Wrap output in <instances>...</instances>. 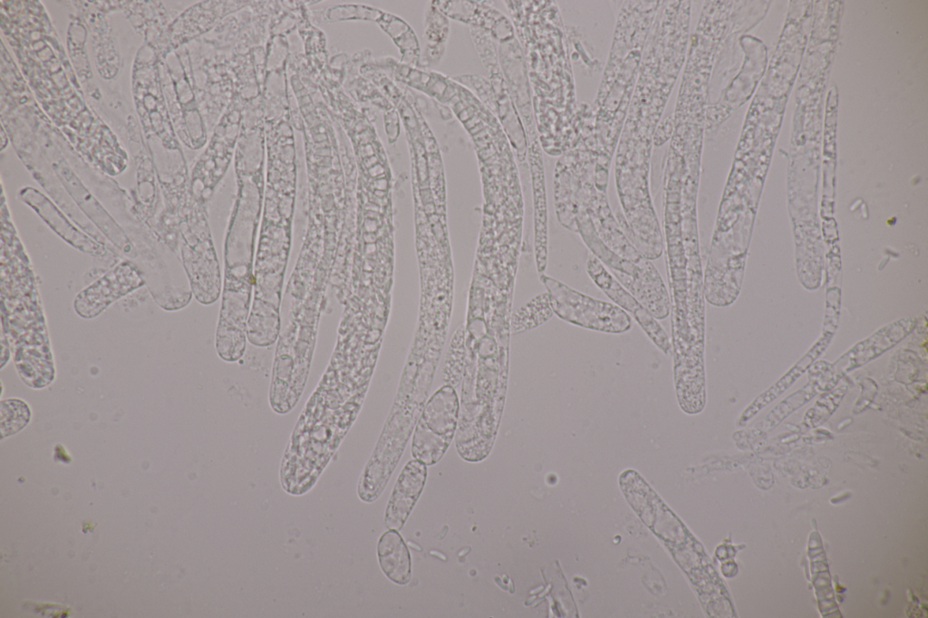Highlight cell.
I'll return each instance as SVG.
<instances>
[{"mask_svg": "<svg viewBox=\"0 0 928 618\" xmlns=\"http://www.w3.org/2000/svg\"><path fill=\"white\" fill-rule=\"evenodd\" d=\"M377 555L384 575L393 583L408 584L411 577V561L409 549L397 530L389 529L379 538Z\"/></svg>", "mask_w": 928, "mask_h": 618, "instance_id": "7", "label": "cell"}, {"mask_svg": "<svg viewBox=\"0 0 928 618\" xmlns=\"http://www.w3.org/2000/svg\"><path fill=\"white\" fill-rule=\"evenodd\" d=\"M847 391L843 384L823 394L804 416L803 424L814 429L826 422L836 411Z\"/></svg>", "mask_w": 928, "mask_h": 618, "instance_id": "11", "label": "cell"}, {"mask_svg": "<svg viewBox=\"0 0 928 618\" xmlns=\"http://www.w3.org/2000/svg\"><path fill=\"white\" fill-rule=\"evenodd\" d=\"M819 391V381H809L800 390L793 392L781 401L761 421L758 430L767 432L778 427L795 410L808 402Z\"/></svg>", "mask_w": 928, "mask_h": 618, "instance_id": "9", "label": "cell"}, {"mask_svg": "<svg viewBox=\"0 0 928 618\" xmlns=\"http://www.w3.org/2000/svg\"><path fill=\"white\" fill-rule=\"evenodd\" d=\"M459 410V399L450 385H444L432 394L414 430L411 455L415 459L426 466L440 461L455 435Z\"/></svg>", "mask_w": 928, "mask_h": 618, "instance_id": "2", "label": "cell"}, {"mask_svg": "<svg viewBox=\"0 0 928 618\" xmlns=\"http://www.w3.org/2000/svg\"><path fill=\"white\" fill-rule=\"evenodd\" d=\"M826 343H818L804 357H802L788 372H787L776 383L767 391L760 393L742 412L739 425L748 423L768 404L771 403L785 391L790 388L793 383L805 372L812 362L823 352Z\"/></svg>", "mask_w": 928, "mask_h": 618, "instance_id": "8", "label": "cell"}, {"mask_svg": "<svg viewBox=\"0 0 928 618\" xmlns=\"http://www.w3.org/2000/svg\"><path fill=\"white\" fill-rule=\"evenodd\" d=\"M142 284L143 280L137 269L127 262L121 263L82 291L74 301V309L79 315L92 318L102 312L113 301L140 287Z\"/></svg>", "mask_w": 928, "mask_h": 618, "instance_id": "4", "label": "cell"}, {"mask_svg": "<svg viewBox=\"0 0 928 618\" xmlns=\"http://www.w3.org/2000/svg\"><path fill=\"white\" fill-rule=\"evenodd\" d=\"M30 409L23 401L6 400L1 406L2 438L16 433L30 420Z\"/></svg>", "mask_w": 928, "mask_h": 618, "instance_id": "12", "label": "cell"}, {"mask_svg": "<svg viewBox=\"0 0 928 618\" xmlns=\"http://www.w3.org/2000/svg\"><path fill=\"white\" fill-rule=\"evenodd\" d=\"M586 272L595 285L614 304L631 314L645 334L665 355L672 353L671 339L652 314L630 294L607 270L603 263L590 253L586 258Z\"/></svg>", "mask_w": 928, "mask_h": 618, "instance_id": "3", "label": "cell"}, {"mask_svg": "<svg viewBox=\"0 0 928 618\" xmlns=\"http://www.w3.org/2000/svg\"><path fill=\"white\" fill-rule=\"evenodd\" d=\"M426 478L424 463L414 459L403 467L385 510L384 524L388 529H401L422 492Z\"/></svg>", "mask_w": 928, "mask_h": 618, "instance_id": "6", "label": "cell"}, {"mask_svg": "<svg viewBox=\"0 0 928 618\" xmlns=\"http://www.w3.org/2000/svg\"><path fill=\"white\" fill-rule=\"evenodd\" d=\"M553 314L547 293H543L517 311L513 318V330L524 331L547 321Z\"/></svg>", "mask_w": 928, "mask_h": 618, "instance_id": "10", "label": "cell"}, {"mask_svg": "<svg viewBox=\"0 0 928 618\" xmlns=\"http://www.w3.org/2000/svg\"><path fill=\"white\" fill-rule=\"evenodd\" d=\"M914 325V319H902L854 345L831 365L833 382H836L841 375L863 366L893 348L912 332Z\"/></svg>", "mask_w": 928, "mask_h": 618, "instance_id": "5", "label": "cell"}, {"mask_svg": "<svg viewBox=\"0 0 928 618\" xmlns=\"http://www.w3.org/2000/svg\"><path fill=\"white\" fill-rule=\"evenodd\" d=\"M546 288L553 313L574 325L606 333H624L632 327L630 315L614 304L596 299L546 275L540 276Z\"/></svg>", "mask_w": 928, "mask_h": 618, "instance_id": "1", "label": "cell"}]
</instances>
